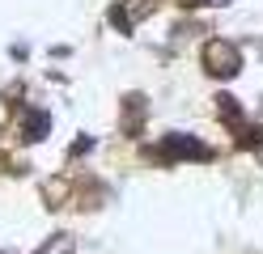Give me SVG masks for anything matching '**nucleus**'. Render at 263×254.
Wrapping results in <instances>:
<instances>
[{
  "label": "nucleus",
  "instance_id": "1",
  "mask_svg": "<svg viewBox=\"0 0 263 254\" xmlns=\"http://www.w3.org/2000/svg\"><path fill=\"white\" fill-rule=\"evenodd\" d=\"M144 157H153L157 165H178V161H212V144H204L200 135H191V131H170V135H161V144L153 148H144Z\"/></svg>",
  "mask_w": 263,
  "mask_h": 254
},
{
  "label": "nucleus",
  "instance_id": "2",
  "mask_svg": "<svg viewBox=\"0 0 263 254\" xmlns=\"http://www.w3.org/2000/svg\"><path fill=\"white\" fill-rule=\"evenodd\" d=\"M200 60H204V72L217 76V81H234L242 68H246L238 43H229V38H208V43L200 47Z\"/></svg>",
  "mask_w": 263,
  "mask_h": 254
},
{
  "label": "nucleus",
  "instance_id": "3",
  "mask_svg": "<svg viewBox=\"0 0 263 254\" xmlns=\"http://www.w3.org/2000/svg\"><path fill=\"white\" fill-rule=\"evenodd\" d=\"M144 114H149V102H144V93H127V97H123V119H119V131H123V135H140Z\"/></svg>",
  "mask_w": 263,
  "mask_h": 254
},
{
  "label": "nucleus",
  "instance_id": "4",
  "mask_svg": "<svg viewBox=\"0 0 263 254\" xmlns=\"http://www.w3.org/2000/svg\"><path fill=\"white\" fill-rule=\"evenodd\" d=\"M47 131H51V114L43 106H26L22 110V140L34 144V140H47Z\"/></svg>",
  "mask_w": 263,
  "mask_h": 254
},
{
  "label": "nucleus",
  "instance_id": "5",
  "mask_svg": "<svg viewBox=\"0 0 263 254\" xmlns=\"http://www.w3.org/2000/svg\"><path fill=\"white\" fill-rule=\"evenodd\" d=\"M217 119H221V123H229V127L242 123V102H238L234 93H217Z\"/></svg>",
  "mask_w": 263,
  "mask_h": 254
},
{
  "label": "nucleus",
  "instance_id": "6",
  "mask_svg": "<svg viewBox=\"0 0 263 254\" xmlns=\"http://www.w3.org/2000/svg\"><path fill=\"white\" fill-rule=\"evenodd\" d=\"M77 250V242H72V233H51L47 242L34 250V254H72Z\"/></svg>",
  "mask_w": 263,
  "mask_h": 254
},
{
  "label": "nucleus",
  "instance_id": "7",
  "mask_svg": "<svg viewBox=\"0 0 263 254\" xmlns=\"http://www.w3.org/2000/svg\"><path fill=\"white\" fill-rule=\"evenodd\" d=\"M234 144L238 148H259L263 144V131L251 127V123H234Z\"/></svg>",
  "mask_w": 263,
  "mask_h": 254
},
{
  "label": "nucleus",
  "instance_id": "8",
  "mask_svg": "<svg viewBox=\"0 0 263 254\" xmlns=\"http://www.w3.org/2000/svg\"><path fill=\"white\" fill-rule=\"evenodd\" d=\"M106 17H110V26L119 30V34H132V17H127V9H123V5H110V9H106Z\"/></svg>",
  "mask_w": 263,
  "mask_h": 254
},
{
  "label": "nucleus",
  "instance_id": "9",
  "mask_svg": "<svg viewBox=\"0 0 263 254\" xmlns=\"http://www.w3.org/2000/svg\"><path fill=\"white\" fill-rule=\"evenodd\" d=\"M85 152H93V140H89V135H81V140L68 148V157H85Z\"/></svg>",
  "mask_w": 263,
  "mask_h": 254
},
{
  "label": "nucleus",
  "instance_id": "10",
  "mask_svg": "<svg viewBox=\"0 0 263 254\" xmlns=\"http://www.w3.org/2000/svg\"><path fill=\"white\" fill-rule=\"evenodd\" d=\"M5 254H13V250H5Z\"/></svg>",
  "mask_w": 263,
  "mask_h": 254
}]
</instances>
